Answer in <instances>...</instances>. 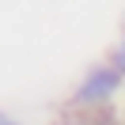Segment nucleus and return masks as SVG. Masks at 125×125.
<instances>
[{
	"mask_svg": "<svg viewBox=\"0 0 125 125\" xmlns=\"http://www.w3.org/2000/svg\"><path fill=\"white\" fill-rule=\"evenodd\" d=\"M106 61H114L117 68L125 72V31L117 34V42H114V49H110V57H106Z\"/></svg>",
	"mask_w": 125,
	"mask_h": 125,
	"instance_id": "nucleus-2",
	"label": "nucleus"
},
{
	"mask_svg": "<svg viewBox=\"0 0 125 125\" xmlns=\"http://www.w3.org/2000/svg\"><path fill=\"white\" fill-rule=\"evenodd\" d=\"M121 87H125V72L114 61H99L76 83V91L68 99V110H102V106H110L121 95Z\"/></svg>",
	"mask_w": 125,
	"mask_h": 125,
	"instance_id": "nucleus-1",
	"label": "nucleus"
},
{
	"mask_svg": "<svg viewBox=\"0 0 125 125\" xmlns=\"http://www.w3.org/2000/svg\"><path fill=\"white\" fill-rule=\"evenodd\" d=\"M0 125H19V121H11V117H0Z\"/></svg>",
	"mask_w": 125,
	"mask_h": 125,
	"instance_id": "nucleus-3",
	"label": "nucleus"
}]
</instances>
